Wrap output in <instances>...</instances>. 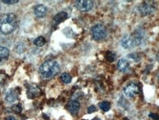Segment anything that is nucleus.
<instances>
[{
    "label": "nucleus",
    "instance_id": "9d476101",
    "mask_svg": "<svg viewBox=\"0 0 159 120\" xmlns=\"http://www.w3.org/2000/svg\"><path fill=\"white\" fill-rule=\"evenodd\" d=\"M35 14L38 18H44L46 16L47 12V7L43 4H39V5L36 6L34 9Z\"/></svg>",
    "mask_w": 159,
    "mask_h": 120
},
{
    "label": "nucleus",
    "instance_id": "f8f14e48",
    "mask_svg": "<svg viewBox=\"0 0 159 120\" xmlns=\"http://www.w3.org/2000/svg\"><path fill=\"white\" fill-rule=\"evenodd\" d=\"M68 18V13L64 11H62V12L58 13L53 19V21L55 24H60L61 22L64 21L66 19Z\"/></svg>",
    "mask_w": 159,
    "mask_h": 120
},
{
    "label": "nucleus",
    "instance_id": "6e6552de",
    "mask_svg": "<svg viewBox=\"0 0 159 120\" xmlns=\"http://www.w3.org/2000/svg\"><path fill=\"white\" fill-rule=\"evenodd\" d=\"M134 37L135 41H136V46L144 45L146 42V33L145 31L141 28L136 30L134 33L133 34Z\"/></svg>",
    "mask_w": 159,
    "mask_h": 120
},
{
    "label": "nucleus",
    "instance_id": "a211bd4d",
    "mask_svg": "<svg viewBox=\"0 0 159 120\" xmlns=\"http://www.w3.org/2000/svg\"><path fill=\"white\" fill-rule=\"evenodd\" d=\"M46 43V40L43 36H40L38 37L34 40V44H36L37 47H43Z\"/></svg>",
    "mask_w": 159,
    "mask_h": 120
},
{
    "label": "nucleus",
    "instance_id": "b1692460",
    "mask_svg": "<svg viewBox=\"0 0 159 120\" xmlns=\"http://www.w3.org/2000/svg\"><path fill=\"white\" fill-rule=\"evenodd\" d=\"M97 110V108L96 107L94 106V105H91L90 107H88V113H94V112H95Z\"/></svg>",
    "mask_w": 159,
    "mask_h": 120
},
{
    "label": "nucleus",
    "instance_id": "a878e982",
    "mask_svg": "<svg viewBox=\"0 0 159 120\" xmlns=\"http://www.w3.org/2000/svg\"><path fill=\"white\" fill-rule=\"evenodd\" d=\"M156 58H157V60L159 61V51L158 52V53H157L156 55Z\"/></svg>",
    "mask_w": 159,
    "mask_h": 120
},
{
    "label": "nucleus",
    "instance_id": "4be33fe9",
    "mask_svg": "<svg viewBox=\"0 0 159 120\" xmlns=\"http://www.w3.org/2000/svg\"><path fill=\"white\" fill-rule=\"evenodd\" d=\"M2 2L5 3L7 4H16V3L19 2V0H10V1H7V0H2Z\"/></svg>",
    "mask_w": 159,
    "mask_h": 120
},
{
    "label": "nucleus",
    "instance_id": "f3484780",
    "mask_svg": "<svg viewBox=\"0 0 159 120\" xmlns=\"http://www.w3.org/2000/svg\"><path fill=\"white\" fill-rule=\"evenodd\" d=\"M100 108L103 111H108L111 109V103L109 102H108V101H103V102L100 103Z\"/></svg>",
    "mask_w": 159,
    "mask_h": 120
},
{
    "label": "nucleus",
    "instance_id": "2eb2a0df",
    "mask_svg": "<svg viewBox=\"0 0 159 120\" xmlns=\"http://www.w3.org/2000/svg\"><path fill=\"white\" fill-rule=\"evenodd\" d=\"M6 100L8 102H13L17 99V94L14 90L11 89L7 92V95H6Z\"/></svg>",
    "mask_w": 159,
    "mask_h": 120
},
{
    "label": "nucleus",
    "instance_id": "423d86ee",
    "mask_svg": "<svg viewBox=\"0 0 159 120\" xmlns=\"http://www.w3.org/2000/svg\"><path fill=\"white\" fill-rule=\"evenodd\" d=\"M122 46L126 50H130L136 47V41L133 34H126L122 39Z\"/></svg>",
    "mask_w": 159,
    "mask_h": 120
},
{
    "label": "nucleus",
    "instance_id": "20e7f679",
    "mask_svg": "<svg viewBox=\"0 0 159 120\" xmlns=\"http://www.w3.org/2000/svg\"><path fill=\"white\" fill-rule=\"evenodd\" d=\"M91 35L92 37L94 40L100 41L104 39L107 35V31H106V27L103 24H97L94 25L91 29Z\"/></svg>",
    "mask_w": 159,
    "mask_h": 120
},
{
    "label": "nucleus",
    "instance_id": "6ab92c4d",
    "mask_svg": "<svg viewBox=\"0 0 159 120\" xmlns=\"http://www.w3.org/2000/svg\"><path fill=\"white\" fill-rule=\"evenodd\" d=\"M128 58H132V59L134 61H136V62H139L141 59V55H140L139 53H133L128 55Z\"/></svg>",
    "mask_w": 159,
    "mask_h": 120
},
{
    "label": "nucleus",
    "instance_id": "1a4fd4ad",
    "mask_svg": "<svg viewBox=\"0 0 159 120\" xmlns=\"http://www.w3.org/2000/svg\"><path fill=\"white\" fill-rule=\"evenodd\" d=\"M80 108V104L77 100L73 99V100L69 101L67 104V109L71 114L75 115L79 112Z\"/></svg>",
    "mask_w": 159,
    "mask_h": 120
},
{
    "label": "nucleus",
    "instance_id": "5701e85b",
    "mask_svg": "<svg viewBox=\"0 0 159 120\" xmlns=\"http://www.w3.org/2000/svg\"><path fill=\"white\" fill-rule=\"evenodd\" d=\"M149 117L152 118V119H154V120H159V115L156 114V113H150L149 114Z\"/></svg>",
    "mask_w": 159,
    "mask_h": 120
},
{
    "label": "nucleus",
    "instance_id": "f03ea898",
    "mask_svg": "<svg viewBox=\"0 0 159 120\" xmlns=\"http://www.w3.org/2000/svg\"><path fill=\"white\" fill-rule=\"evenodd\" d=\"M60 72V66L57 61L49 60L39 68V73L43 78L49 79L56 76Z\"/></svg>",
    "mask_w": 159,
    "mask_h": 120
},
{
    "label": "nucleus",
    "instance_id": "7ed1b4c3",
    "mask_svg": "<svg viewBox=\"0 0 159 120\" xmlns=\"http://www.w3.org/2000/svg\"><path fill=\"white\" fill-rule=\"evenodd\" d=\"M158 8L157 2L154 1H145L141 2L139 7L140 13L142 16H148L153 14Z\"/></svg>",
    "mask_w": 159,
    "mask_h": 120
},
{
    "label": "nucleus",
    "instance_id": "f257e3e1",
    "mask_svg": "<svg viewBox=\"0 0 159 120\" xmlns=\"http://www.w3.org/2000/svg\"><path fill=\"white\" fill-rule=\"evenodd\" d=\"M17 27V18L15 14H3L0 17V31L3 34H10Z\"/></svg>",
    "mask_w": 159,
    "mask_h": 120
},
{
    "label": "nucleus",
    "instance_id": "bb28decb",
    "mask_svg": "<svg viewBox=\"0 0 159 120\" xmlns=\"http://www.w3.org/2000/svg\"><path fill=\"white\" fill-rule=\"evenodd\" d=\"M92 120H101V119H99V118H94V119H92Z\"/></svg>",
    "mask_w": 159,
    "mask_h": 120
},
{
    "label": "nucleus",
    "instance_id": "aec40b11",
    "mask_svg": "<svg viewBox=\"0 0 159 120\" xmlns=\"http://www.w3.org/2000/svg\"><path fill=\"white\" fill-rule=\"evenodd\" d=\"M106 59L109 62H114L116 60V54L114 53H113V52H108L107 54H106Z\"/></svg>",
    "mask_w": 159,
    "mask_h": 120
},
{
    "label": "nucleus",
    "instance_id": "9b49d317",
    "mask_svg": "<svg viewBox=\"0 0 159 120\" xmlns=\"http://www.w3.org/2000/svg\"><path fill=\"white\" fill-rule=\"evenodd\" d=\"M130 67V62L125 58H121L117 64V69L120 72H125L129 69Z\"/></svg>",
    "mask_w": 159,
    "mask_h": 120
},
{
    "label": "nucleus",
    "instance_id": "cd10ccee",
    "mask_svg": "<svg viewBox=\"0 0 159 120\" xmlns=\"http://www.w3.org/2000/svg\"><path fill=\"white\" fill-rule=\"evenodd\" d=\"M123 120H129V119H128V118H124V119H123Z\"/></svg>",
    "mask_w": 159,
    "mask_h": 120
},
{
    "label": "nucleus",
    "instance_id": "4468645a",
    "mask_svg": "<svg viewBox=\"0 0 159 120\" xmlns=\"http://www.w3.org/2000/svg\"><path fill=\"white\" fill-rule=\"evenodd\" d=\"M9 55H10V51L8 49L4 47H0V65L4 60L7 59Z\"/></svg>",
    "mask_w": 159,
    "mask_h": 120
},
{
    "label": "nucleus",
    "instance_id": "dca6fc26",
    "mask_svg": "<svg viewBox=\"0 0 159 120\" xmlns=\"http://www.w3.org/2000/svg\"><path fill=\"white\" fill-rule=\"evenodd\" d=\"M60 80L63 83H70L71 82V76L68 73H63L60 75Z\"/></svg>",
    "mask_w": 159,
    "mask_h": 120
},
{
    "label": "nucleus",
    "instance_id": "39448f33",
    "mask_svg": "<svg viewBox=\"0 0 159 120\" xmlns=\"http://www.w3.org/2000/svg\"><path fill=\"white\" fill-rule=\"evenodd\" d=\"M74 6L82 12H88L93 8L94 2L90 0H78L75 1Z\"/></svg>",
    "mask_w": 159,
    "mask_h": 120
},
{
    "label": "nucleus",
    "instance_id": "0eeeda50",
    "mask_svg": "<svg viewBox=\"0 0 159 120\" xmlns=\"http://www.w3.org/2000/svg\"><path fill=\"white\" fill-rule=\"evenodd\" d=\"M139 93V88L136 83H131L127 85L124 88V94L127 97H133Z\"/></svg>",
    "mask_w": 159,
    "mask_h": 120
},
{
    "label": "nucleus",
    "instance_id": "ddd939ff",
    "mask_svg": "<svg viewBox=\"0 0 159 120\" xmlns=\"http://www.w3.org/2000/svg\"><path fill=\"white\" fill-rule=\"evenodd\" d=\"M40 93H41V90L37 86H33L30 87L29 91H27V97L30 99L36 98V97L39 95Z\"/></svg>",
    "mask_w": 159,
    "mask_h": 120
},
{
    "label": "nucleus",
    "instance_id": "393cba45",
    "mask_svg": "<svg viewBox=\"0 0 159 120\" xmlns=\"http://www.w3.org/2000/svg\"><path fill=\"white\" fill-rule=\"evenodd\" d=\"M5 120H16V118L14 117V116H7V117L5 118Z\"/></svg>",
    "mask_w": 159,
    "mask_h": 120
},
{
    "label": "nucleus",
    "instance_id": "412c9836",
    "mask_svg": "<svg viewBox=\"0 0 159 120\" xmlns=\"http://www.w3.org/2000/svg\"><path fill=\"white\" fill-rule=\"evenodd\" d=\"M11 109H12L13 111L15 112V113H21V112H22V105H21L20 104H16V105H13L12 108H11Z\"/></svg>",
    "mask_w": 159,
    "mask_h": 120
},
{
    "label": "nucleus",
    "instance_id": "c85d7f7f",
    "mask_svg": "<svg viewBox=\"0 0 159 120\" xmlns=\"http://www.w3.org/2000/svg\"><path fill=\"white\" fill-rule=\"evenodd\" d=\"M158 80H159V75H158Z\"/></svg>",
    "mask_w": 159,
    "mask_h": 120
}]
</instances>
